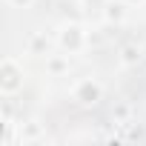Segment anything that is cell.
Masks as SVG:
<instances>
[{
    "instance_id": "obj_1",
    "label": "cell",
    "mask_w": 146,
    "mask_h": 146,
    "mask_svg": "<svg viewBox=\"0 0 146 146\" xmlns=\"http://www.w3.org/2000/svg\"><path fill=\"white\" fill-rule=\"evenodd\" d=\"M20 83H23V69L12 57H6L3 60V80H0V89H3L6 95H12V92L20 89Z\"/></svg>"
},
{
    "instance_id": "obj_2",
    "label": "cell",
    "mask_w": 146,
    "mask_h": 146,
    "mask_svg": "<svg viewBox=\"0 0 146 146\" xmlns=\"http://www.w3.org/2000/svg\"><path fill=\"white\" fill-rule=\"evenodd\" d=\"M75 98H78L80 103H98V100H100V86L92 83V80H83V83L75 89Z\"/></svg>"
},
{
    "instance_id": "obj_3",
    "label": "cell",
    "mask_w": 146,
    "mask_h": 146,
    "mask_svg": "<svg viewBox=\"0 0 146 146\" xmlns=\"http://www.w3.org/2000/svg\"><path fill=\"white\" fill-rule=\"evenodd\" d=\"M9 3H12V6H17V9H23V6H29V3H32V0H9Z\"/></svg>"
}]
</instances>
